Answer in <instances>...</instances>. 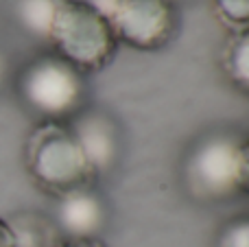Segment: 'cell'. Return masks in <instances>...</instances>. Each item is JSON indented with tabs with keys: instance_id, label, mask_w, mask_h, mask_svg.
<instances>
[{
	"instance_id": "52a82bcc",
	"label": "cell",
	"mask_w": 249,
	"mask_h": 247,
	"mask_svg": "<svg viewBox=\"0 0 249 247\" xmlns=\"http://www.w3.org/2000/svg\"><path fill=\"white\" fill-rule=\"evenodd\" d=\"M107 221V208L90 186L57 197L55 226L64 239H94Z\"/></svg>"
},
{
	"instance_id": "ba28073f",
	"label": "cell",
	"mask_w": 249,
	"mask_h": 247,
	"mask_svg": "<svg viewBox=\"0 0 249 247\" xmlns=\"http://www.w3.org/2000/svg\"><path fill=\"white\" fill-rule=\"evenodd\" d=\"M223 72L241 94L249 96V29L234 31L223 48Z\"/></svg>"
},
{
	"instance_id": "7c38bea8",
	"label": "cell",
	"mask_w": 249,
	"mask_h": 247,
	"mask_svg": "<svg viewBox=\"0 0 249 247\" xmlns=\"http://www.w3.org/2000/svg\"><path fill=\"white\" fill-rule=\"evenodd\" d=\"M214 247H249V214L230 219L216 234Z\"/></svg>"
},
{
	"instance_id": "6da1fadb",
	"label": "cell",
	"mask_w": 249,
	"mask_h": 247,
	"mask_svg": "<svg viewBox=\"0 0 249 247\" xmlns=\"http://www.w3.org/2000/svg\"><path fill=\"white\" fill-rule=\"evenodd\" d=\"M46 42L83 74L107 68L121 44L112 22L86 0H59Z\"/></svg>"
},
{
	"instance_id": "5bb4252c",
	"label": "cell",
	"mask_w": 249,
	"mask_h": 247,
	"mask_svg": "<svg viewBox=\"0 0 249 247\" xmlns=\"http://www.w3.org/2000/svg\"><path fill=\"white\" fill-rule=\"evenodd\" d=\"M55 247H107L99 236L94 239H61Z\"/></svg>"
},
{
	"instance_id": "9a60e30c",
	"label": "cell",
	"mask_w": 249,
	"mask_h": 247,
	"mask_svg": "<svg viewBox=\"0 0 249 247\" xmlns=\"http://www.w3.org/2000/svg\"><path fill=\"white\" fill-rule=\"evenodd\" d=\"M0 247H16V234L7 219L0 217Z\"/></svg>"
},
{
	"instance_id": "277c9868",
	"label": "cell",
	"mask_w": 249,
	"mask_h": 247,
	"mask_svg": "<svg viewBox=\"0 0 249 247\" xmlns=\"http://www.w3.org/2000/svg\"><path fill=\"white\" fill-rule=\"evenodd\" d=\"M238 147L241 138L228 131L210 134L193 147L184 164V179L197 199L225 201L241 195Z\"/></svg>"
},
{
	"instance_id": "7a4b0ae2",
	"label": "cell",
	"mask_w": 249,
	"mask_h": 247,
	"mask_svg": "<svg viewBox=\"0 0 249 247\" xmlns=\"http://www.w3.org/2000/svg\"><path fill=\"white\" fill-rule=\"evenodd\" d=\"M24 162L33 182L55 197L88 188L96 177L68 123H39L26 138Z\"/></svg>"
},
{
	"instance_id": "2e32d148",
	"label": "cell",
	"mask_w": 249,
	"mask_h": 247,
	"mask_svg": "<svg viewBox=\"0 0 249 247\" xmlns=\"http://www.w3.org/2000/svg\"><path fill=\"white\" fill-rule=\"evenodd\" d=\"M4 74H7V59H4V55L0 53V83H2Z\"/></svg>"
},
{
	"instance_id": "8fae6325",
	"label": "cell",
	"mask_w": 249,
	"mask_h": 247,
	"mask_svg": "<svg viewBox=\"0 0 249 247\" xmlns=\"http://www.w3.org/2000/svg\"><path fill=\"white\" fill-rule=\"evenodd\" d=\"M214 13L232 31L249 29V0H212Z\"/></svg>"
},
{
	"instance_id": "9c48e42d",
	"label": "cell",
	"mask_w": 249,
	"mask_h": 247,
	"mask_svg": "<svg viewBox=\"0 0 249 247\" xmlns=\"http://www.w3.org/2000/svg\"><path fill=\"white\" fill-rule=\"evenodd\" d=\"M57 4L59 0H13V16L29 35L48 39Z\"/></svg>"
},
{
	"instance_id": "30bf717a",
	"label": "cell",
	"mask_w": 249,
	"mask_h": 247,
	"mask_svg": "<svg viewBox=\"0 0 249 247\" xmlns=\"http://www.w3.org/2000/svg\"><path fill=\"white\" fill-rule=\"evenodd\" d=\"M9 223L16 234V247H55L61 241L53 236L57 226H51L39 214H18Z\"/></svg>"
},
{
	"instance_id": "3957f363",
	"label": "cell",
	"mask_w": 249,
	"mask_h": 247,
	"mask_svg": "<svg viewBox=\"0 0 249 247\" xmlns=\"http://www.w3.org/2000/svg\"><path fill=\"white\" fill-rule=\"evenodd\" d=\"M22 103L42 121L68 123L86 103V77L55 53L37 55L18 74Z\"/></svg>"
},
{
	"instance_id": "8992f818",
	"label": "cell",
	"mask_w": 249,
	"mask_h": 247,
	"mask_svg": "<svg viewBox=\"0 0 249 247\" xmlns=\"http://www.w3.org/2000/svg\"><path fill=\"white\" fill-rule=\"evenodd\" d=\"M68 125L94 173H107L116 164L121 151L116 123L99 109H81L72 121H68Z\"/></svg>"
},
{
	"instance_id": "e0dca14e",
	"label": "cell",
	"mask_w": 249,
	"mask_h": 247,
	"mask_svg": "<svg viewBox=\"0 0 249 247\" xmlns=\"http://www.w3.org/2000/svg\"><path fill=\"white\" fill-rule=\"evenodd\" d=\"M168 2H173V4H175V2H177V0H168Z\"/></svg>"
},
{
	"instance_id": "4fadbf2b",
	"label": "cell",
	"mask_w": 249,
	"mask_h": 247,
	"mask_svg": "<svg viewBox=\"0 0 249 247\" xmlns=\"http://www.w3.org/2000/svg\"><path fill=\"white\" fill-rule=\"evenodd\" d=\"M238 191L249 197V138L238 147Z\"/></svg>"
},
{
	"instance_id": "5b68a950",
	"label": "cell",
	"mask_w": 249,
	"mask_h": 247,
	"mask_svg": "<svg viewBox=\"0 0 249 247\" xmlns=\"http://www.w3.org/2000/svg\"><path fill=\"white\" fill-rule=\"evenodd\" d=\"M107 20L118 42L136 51H160L177 33V9L168 0H116Z\"/></svg>"
}]
</instances>
